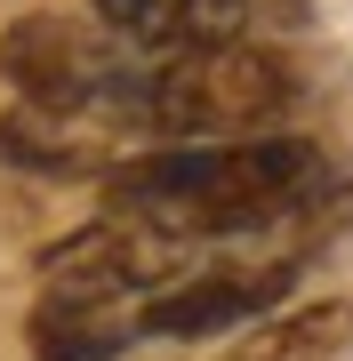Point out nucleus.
<instances>
[{"instance_id": "f257e3e1", "label": "nucleus", "mask_w": 353, "mask_h": 361, "mask_svg": "<svg viewBox=\"0 0 353 361\" xmlns=\"http://www.w3.org/2000/svg\"><path fill=\"white\" fill-rule=\"evenodd\" d=\"M321 185L329 169L314 145L265 129V137H225V145H153V153L105 169V209L169 225L185 241H209V233H249V225L289 217Z\"/></svg>"}, {"instance_id": "f03ea898", "label": "nucleus", "mask_w": 353, "mask_h": 361, "mask_svg": "<svg viewBox=\"0 0 353 361\" xmlns=\"http://www.w3.org/2000/svg\"><path fill=\"white\" fill-rule=\"evenodd\" d=\"M289 104H297V73L273 49L225 40V49H185L161 56L153 73H129L113 121L161 145H225V137H265Z\"/></svg>"}, {"instance_id": "7ed1b4c3", "label": "nucleus", "mask_w": 353, "mask_h": 361, "mask_svg": "<svg viewBox=\"0 0 353 361\" xmlns=\"http://www.w3.org/2000/svg\"><path fill=\"white\" fill-rule=\"evenodd\" d=\"M0 73L16 80L25 104H49V113H105V121H113L120 89H129L120 32L89 25V16H65V8L16 16L8 40H0Z\"/></svg>"}, {"instance_id": "20e7f679", "label": "nucleus", "mask_w": 353, "mask_h": 361, "mask_svg": "<svg viewBox=\"0 0 353 361\" xmlns=\"http://www.w3.org/2000/svg\"><path fill=\"white\" fill-rule=\"evenodd\" d=\"M193 249L185 233L169 225H144V217H120L105 209L89 233H73V241H56L40 273H49V289H73V297H120V305H144V297H161L169 281L193 273Z\"/></svg>"}, {"instance_id": "39448f33", "label": "nucleus", "mask_w": 353, "mask_h": 361, "mask_svg": "<svg viewBox=\"0 0 353 361\" xmlns=\"http://www.w3.org/2000/svg\"><path fill=\"white\" fill-rule=\"evenodd\" d=\"M289 281H297V265H209V273H185L169 281L161 297H144V337H225L241 322H257V313H273Z\"/></svg>"}, {"instance_id": "423d86ee", "label": "nucleus", "mask_w": 353, "mask_h": 361, "mask_svg": "<svg viewBox=\"0 0 353 361\" xmlns=\"http://www.w3.org/2000/svg\"><path fill=\"white\" fill-rule=\"evenodd\" d=\"M97 25H113L129 49L185 56V49H225L257 25V0H89Z\"/></svg>"}, {"instance_id": "0eeeda50", "label": "nucleus", "mask_w": 353, "mask_h": 361, "mask_svg": "<svg viewBox=\"0 0 353 361\" xmlns=\"http://www.w3.org/2000/svg\"><path fill=\"white\" fill-rule=\"evenodd\" d=\"M144 305H120V297H73V289H49L32 305V353L40 361H113V353H129L144 322H137Z\"/></svg>"}, {"instance_id": "6e6552de", "label": "nucleus", "mask_w": 353, "mask_h": 361, "mask_svg": "<svg viewBox=\"0 0 353 361\" xmlns=\"http://www.w3.org/2000/svg\"><path fill=\"white\" fill-rule=\"evenodd\" d=\"M0 161H16V169H49V177H80V169H97L105 153L80 137V113L16 104V113L0 121Z\"/></svg>"}, {"instance_id": "1a4fd4ad", "label": "nucleus", "mask_w": 353, "mask_h": 361, "mask_svg": "<svg viewBox=\"0 0 353 361\" xmlns=\"http://www.w3.org/2000/svg\"><path fill=\"white\" fill-rule=\"evenodd\" d=\"M257 361H353V305H305L273 322Z\"/></svg>"}]
</instances>
